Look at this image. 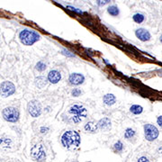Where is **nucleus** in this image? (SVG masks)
<instances>
[{
    "instance_id": "f257e3e1",
    "label": "nucleus",
    "mask_w": 162,
    "mask_h": 162,
    "mask_svg": "<svg viewBox=\"0 0 162 162\" xmlns=\"http://www.w3.org/2000/svg\"><path fill=\"white\" fill-rule=\"evenodd\" d=\"M62 145L68 150H75L80 144V136L76 131H67L61 137Z\"/></svg>"
},
{
    "instance_id": "f03ea898",
    "label": "nucleus",
    "mask_w": 162,
    "mask_h": 162,
    "mask_svg": "<svg viewBox=\"0 0 162 162\" xmlns=\"http://www.w3.org/2000/svg\"><path fill=\"white\" fill-rule=\"evenodd\" d=\"M19 38L24 45L31 46L40 40V35L31 30H23L19 34Z\"/></svg>"
},
{
    "instance_id": "7ed1b4c3",
    "label": "nucleus",
    "mask_w": 162,
    "mask_h": 162,
    "mask_svg": "<svg viewBox=\"0 0 162 162\" xmlns=\"http://www.w3.org/2000/svg\"><path fill=\"white\" fill-rule=\"evenodd\" d=\"M68 113L71 114V120L76 123L82 122V120L87 116V109L83 106H79V105L72 106L71 107L69 108Z\"/></svg>"
},
{
    "instance_id": "20e7f679",
    "label": "nucleus",
    "mask_w": 162,
    "mask_h": 162,
    "mask_svg": "<svg viewBox=\"0 0 162 162\" xmlns=\"http://www.w3.org/2000/svg\"><path fill=\"white\" fill-rule=\"evenodd\" d=\"M3 117L5 121L10 122H16L19 119V111L18 109L13 106L5 108L2 112Z\"/></svg>"
},
{
    "instance_id": "39448f33",
    "label": "nucleus",
    "mask_w": 162,
    "mask_h": 162,
    "mask_svg": "<svg viewBox=\"0 0 162 162\" xmlns=\"http://www.w3.org/2000/svg\"><path fill=\"white\" fill-rule=\"evenodd\" d=\"M159 130L156 126L153 124H146L144 126V135L145 139L149 141H155L158 136H159Z\"/></svg>"
},
{
    "instance_id": "423d86ee",
    "label": "nucleus",
    "mask_w": 162,
    "mask_h": 162,
    "mask_svg": "<svg viewBox=\"0 0 162 162\" xmlns=\"http://www.w3.org/2000/svg\"><path fill=\"white\" fill-rule=\"evenodd\" d=\"M31 155L34 160H36L38 161H43L46 159L45 151L42 144L34 145L31 150Z\"/></svg>"
},
{
    "instance_id": "0eeeda50",
    "label": "nucleus",
    "mask_w": 162,
    "mask_h": 162,
    "mask_svg": "<svg viewBox=\"0 0 162 162\" xmlns=\"http://www.w3.org/2000/svg\"><path fill=\"white\" fill-rule=\"evenodd\" d=\"M27 109H28V112L29 113L36 118L38 116L41 115L42 113V106H41V104L37 101V100H32L28 103V106H27Z\"/></svg>"
},
{
    "instance_id": "6e6552de",
    "label": "nucleus",
    "mask_w": 162,
    "mask_h": 162,
    "mask_svg": "<svg viewBox=\"0 0 162 162\" xmlns=\"http://www.w3.org/2000/svg\"><path fill=\"white\" fill-rule=\"evenodd\" d=\"M15 91V86L10 81H5L1 84V96L3 97H7L12 96Z\"/></svg>"
},
{
    "instance_id": "1a4fd4ad",
    "label": "nucleus",
    "mask_w": 162,
    "mask_h": 162,
    "mask_svg": "<svg viewBox=\"0 0 162 162\" xmlns=\"http://www.w3.org/2000/svg\"><path fill=\"white\" fill-rule=\"evenodd\" d=\"M136 37L141 42H148L151 40V33L144 28H139L135 31Z\"/></svg>"
},
{
    "instance_id": "9d476101",
    "label": "nucleus",
    "mask_w": 162,
    "mask_h": 162,
    "mask_svg": "<svg viewBox=\"0 0 162 162\" xmlns=\"http://www.w3.org/2000/svg\"><path fill=\"white\" fill-rule=\"evenodd\" d=\"M69 83L73 86H78V85H81L84 80H85V78L82 74L80 73H73L70 75L69 78Z\"/></svg>"
},
{
    "instance_id": "9b49d317",
    "label": "nucleus",
    "mask_w": 162,
    "mask_h": 162,
    "mask_svg": "<svg viewBox=\"0 0 162 162\" xmlns=\"http://www.w3.org/2000/svg\"><path fill=\"white\" fill-rule=\"evenodd\" d=\"M61 79V75L58 70H51L48 74V80L52 84H57Z\"/></svg>"
},
{
    "instance_id": "f8f14e48",
    "label": "nucleus",
    "mask_w": 162,
    "mask_h": 162,
    "mask_svg": "<svg viewBox=\"0 0 162 162\" xmlns=\"http://www.w3.org/2000/svg\"><path fill=\"white\" fill-rule=\"evenodd\" d=\"M97 124H98L99 129L102 130V131L107 132L111 129V121L107 117H105V118H102L101 120H99Z\"/></svg>"
},
{
    "instance_id": "ddd939ff",
    "label": "nucleus",
    "mask_w": 162,
    "mask_h": 162,
    "mask_svg": "<svg viewBox=\"0 0 162 162\" xmlns=\"http://www.w3.org/2000/svg\"><path fill=\"white\" fill-rule=\"evenodd\" d=\"M84 128H85V131L87 132H89V133H96L98 131V129H99L98 124L94 122H87V124L85 125Z\"/></svg>"
},
{
    "instance_id": "4468645a",
    "label": "nucleus",
    "mask_w": 162,
    "mask_h": 162,
    "mask_svg": "<svg viewBox=\"0 0 162 162\" xmlns=\"http://www.w3.org/2000/svg\"><path fill=\"white\" fill-rule=\"evenodd\" d=\"M103 100H104V103H105L106 106H109L114 105L115 102H116V98H115V97H114L113 94H106V95L104 97Z\"/></svg>"
},
{
    "instance_id": "2eb2a0df",
    "label": "nucleus",
    "mask_w": 162,
    "mask_h": 162,
    "mask_svg": "<svg viewBox=\"0 0 162 162\" xmlns=\"http://www.w3.org/2000/svg\"><path fill=\"white\" fill-rule=\"evenodd\" d=\"M35 85L39 88H43L47 85V79L43 77H39L35 79Z\"/></svg>"
},
{
    "instance_id": "dca6fc26",
    "label": "nucleus",
    "mask_w": 162,
    "mask_h": 162,
    "mask_svg": "<svg viewBox=\"0 0 162 162\" xmlns=\"http://www.w3.org/2000/svg\"><path fill=\"white\" fill-rule=\"evenodd\" d=\"M107 12L113 16H117L119 14V8L116 5H110L107 8Z\"/></svg>"
},
{
    "instance_id": "f3484780",
    "label": "nucleus",
    "mask_w": 162,
    "mask_h": 162,
    "mask_svg": "<svg viewBox=\"0 0 162 162\" xmlns=\"http://www.w3.org/2000/svg\"><path fill=\"white\" fill-rule=\"evenodd\" d=\"M130 111L131 113H132L133 114H141L143 111V108L141 107V106H138V105H133L130 108Z\"/></svg>"
},
{
    "instance_id": "a211bd4d",
    "label": "nucleus",
    "mask_w": 162,
    "mask_h": 162,
    "mask_svg": "<svg viewBox=\"0 0 162 162\" xmlns=\"http://www.w3.org/2000/svg\"><path fill=\"white\" fill-rule=\"evenodd\" d=\"M133 21L135 22V23H137V24H141L143 21H144V19H145V16L142 14H135L134 15H133Z\"/></svg>"
},
{
    "instance_id": "6ab92c4d",
    "label": "nucleus",
    "mask_w": 162,
    "mask_h": 162,
    "mask_svg": "<svg viewBox=\"0 0 162 162\" xmlns=\"http://www.w3.org/2000/svg\"><path fill=\"white\" fill-rule=\"evenodd\" d=\"M135 135V131L132 130V128H127L125 132H124V137L126 139H132Z\"/></svg>"
},
{
    "instance_id": "aec40b11",
    "label": "nucleus",
    "mask_w": 162,
    "mask_h": 162,
    "mask_svg": "<svg viewBox=\"0 0 162 162\" xmlns=\"http://www.w3.org/2000/svg\"><path fill=\"white\" fill-rule=\"evenodd\" d=\"M1 146L3 148H10L11 147V141L8 138H1Z\"/></svg>"
},
{
    "instance_id": "412c9836",
    "label": "nucleus",
    "mask_w": 162,
    "mask_h": 162,
    "mask_svg": "<svg viewBox=\"0 0 162 162\" xmlns=\"http://www.w3.org/2000/svg\"><path fill=\"white\" fill-rule=\"evenodd\" d=\"M36 69L39 70V71H43L45 68H46V64L43 63V61H39L37 64H36Z\"/></svg>"
},
{
    "instance_id": "4be33fe9",
    "label": "nucleus",
    "mask_w": 162,
    "mask_h": 162,
    "mask_svg": "<svg viewBox=\"0 0 162 162\" xmlns=\"http://www.w3.org/2000/svg\"><path fill=\"white\" fill-rule=\"evenodd\" d=\"M114 150L116 151H122V149H123V144L122 143V141H117L115 144H114Z\"/></svg>"
},
{
    "instance_id": "5701e85b",
    "label": "nucleus",
    "mask_w": 162,
    "mask_h": 162,
    "mask_svg": "<svg viewBox=\"0 0 162 162\" xmlns=\"http://www.w3.org/2000/svg\"><path fill=\"white\" fill-rule=\"evenodd\" d=\"M110 1H111V0H97V5H99V6H104V5H107Z\"/></svg>"
},
{
    "instance_id": "b1692460",
    "label": "nucleus",
    "mask_w": 162,
    "mask_h": 162,
    "mask_svg": "<svg viewBox=\"0 0 162 162\" xmlns=\"http://www.w3.org/2000/svg\"><path fill=\"white\" fill-rule=\"evenodd\" d=\"M71 94H72L73 97H79L82 94V91L80 89H78V88H75V89H73Z\"/></svg>"
},
{
    "instance_id": "393cba45",
    "label": "nucleus",
    "mask_w": 162,
    "mask_h": 162,
    "mask_svg": "<svg viewBox=\"0 0 162 162\" xmlns=\"http://www.w3.org/2000/svg\"><path fill=\"white\" fill-rule=\"evenodd\" d=\"M67 8H68V9H69L70 11L76 12V13H78V14H83V12H82L81 10H79V9H78V8H75V7H73V6L68 5V6H67Z\"/></svg>"
},
{
    "instance_id": "a878e982",
    "label": "nucleus",
    "mask_w": 162,
    "mask_h": 162,
    "mask_svg": "<svg viewBox=\"0 0 162 162\" xmlns=\"http://www.w3.org/2000/svg\"><path fill=\"white\" fill-rule=\"evenodd\" d=\"M62 53L64 54V55L68 56V57H74V56H75L74 54L69 53V52H68V51H66V50H63V51H62Z\"/></svg>"
},
{
    "instance_id": "bb28decb",
    "label": "nucleus",
    "mask_w": 162,
    "mask_h": 162,
    "mask_svg": "<svg viewBox=\"0 0 162 162\" xmlns=\"http://www.w3.org/2000/svg\"><path fill=\"white\" fill-rule=\"evenodd\" d=\"M48 131H49V128H48V127H42V128L40 129V132H41L42 133H46Z\"/></svg>"
},
{
    "instance_id": "cd10ccee",
    "label": "nucleus",
    "mask_w": 162,
    "mask_h": 162,
    "mask_svg": "<svg viewBox=\"0 0 162 162\" xmlns=\"http://www.w3.org/2000/svg\"><path fill=\"white\" fill-rule=\"evenodd\" d=\"M157 122H158V124L162 128V115H160V116L158 117V119H157Z\"/></svg>"
},
{
    "instance_id": "c85d7f7f",
    "label": "nucleus",
    "mask_w": 162,
    "mask_h": 162,
    "mask_svg": "<svg viewBox=\"0 0 162 162\" xmlns=\"http://www.w3.org/2000/svg\"><path fill=\"white\" fill-rule=\"evenodd\" d=\"M138 161L139 162H143V161H150L147 158H145V157H141V158H140L139 160H138Z\"/></svg>"
},
{
    "instance_id": "c756f323",
    "label": "nucleus",
    "mask_w": 162,
    "mask_h": 162,
    "mask_svg": "<svg viewBox=\"0 0 162 162\" xmlns=\"http://www.w3.org/2000/svg\"><path fill=\"white\" fill-rule=\"evenodd\" d=\"M160 42H161V43H162V34H161V36H160Z\"/></svg>"
}]
</instances>
